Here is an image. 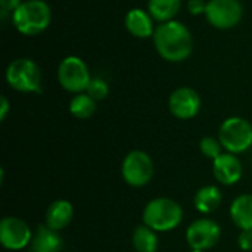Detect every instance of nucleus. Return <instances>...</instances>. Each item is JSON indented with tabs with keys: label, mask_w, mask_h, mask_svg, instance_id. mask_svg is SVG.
Listing matches in <instances>:
<instances>
[{
	"label": "nucleus",
	"mask_w": 252,
	"mask_h": 252,
	"mask_svg": "<svg viewBox=\"0 0 252 252\" xmlns=\"http://www.w3.org/2000/svg\"><path fill=\"white\" fill-rule=\"evenodd\" d=\"M199 149H201V152L207 157V158H210V159H216V158H219L221 154H223V145H221V142H220V139H216V137H213V136H205V137H202L201 139V142H199Z\"/></svg>",
	"instance_id": "obj_21"
},
{
	"label": "nucleus",
	"mask_w": 252,
	"mask_h": 252,
	"mask_svg": "<svg viewBox=\"0 0 252 252\" xmlns=\"http://www.w3.org/2000/svg\"><path fill=\"white\" fill-rule=\"evenodd\" d=\"M69 112L78 120H87L96 112V100L87 93H78L69 102Z\"/></svg>",
	"instance_id": "obj_20"
},
{
	"label": "nucleus",
	"mask_w": 252,
	"mask_h": 252,
	"mask_svg": "<svg viewBox=\"0 0 252 252\" xmlns=\"http://www.w3.org/2000/svg\"><path fill=\"white\" fill-rule=\"evenodd\" d=\"M1 108H0V120L1 121H4L6 120V117H7V114H9V109H10V106H9V100L4 97V96H1V105H0Z\"/></svg>",
	"instance_id": "obj_26"
},
{
	"label": "nucleus",
	"mask_w": 252,
	"mask_h": 252,
	"mask_svg": "<svg viewBox=\"0 0 252 252\" xmlns=\"http://www.w3.org/2000/svg\"><path fill=\"white\" fill-rule=\"evenodd\" d=\"M158 235L146 224H140L133 232V247L137 252H157Z\"/></svg>",
	"instance_id": "obj_18"
},
{
	"label": "nucleus",
	"mask_w": 252,
	"mask_h": 252,
	"mask_svg": "<svg viewBox=\"0 0 252 252\" xmlns=\"http://www.w3.org/2000/svg\"><path fill=\"white\" fill-rule=\"evenodd\" d=\"M188 9L192 15H201V13H205L207 3L204 0H189Z\"/></svg>",
	"instance_id": "obj_24"
},
{
	"label": "nucleus",
	"mask_w": 252,
	"mask_h": 252,
	"mask_svg": "<svg viewBox=\"0 0 252 252\" xmlns=\"http://www.w3.org/2000/svg\"><path fill=\"white\" fill-rule=\"evenodd\" d=\"M183 220L182 205L171 198L151 199L143 210V224L155 232H170Z\"/></svg>",
	"instance_id": "obj_2"
},
{
	"label": "nucleus",
	"mask_w": 252,
	"mask_h": 252,
	"mask_svg": "<svg viewBox=\"0 0 252 252\" xmlns=\"http://www.w3.org/2000/svg\"><path fill=\"white\" fill-rule=\"evenodd\" d=\"M22 3H24L22 0H0V7H1V10L13 13Z\"/></svg>",
	"instance_id": "obj_25"
},
{
	"label": "nucleus",
	"mask_w": 252,
	"mask_h": 252,
	"mask_svg": "<svg viewBox=\"0 0 252 252\" xmlns=\"http://www.w3.org/2000/svg\"><path fill=\"white\" fill-rule=\"evenodd\" d=\"M241 250L244 251H251L252 250V230H242L239 235V241H238Z\"/></svg>",
	"instance_id": "obj_23"
},
{
	"label": "nucleus",
	"mask_w": 252,
	"mask_h": 252,
	"mask_svg": "<svg viewBox=\"0 0 252 252\" xmlns=\"http://www.w3.org/2000/svg\"><path fill=\"white\" fill-rule=\"evenodd\" d=\"M213 173L221 185L232 186L241 180L244 168L235 154L223 152L219 158L213 161Z\"/></svg>",
	"instance_id": "obj_12"
},
{
	"label": "nucleus",
	"mask_w": 252,
	"mask_h": 252,
	"mask_svg": "<svg viewBox=\"0 0 252 252\" xmlns=\"http://www.w3.org/2000/svg\"><path fill=\"white\" fill-rule=\"evenodd\" d=\"M221 238V227L213 219H198L186 230V241L192 250L207 251L217 245Z\"/></svg>",
	"instance_id": "obj_10"
},
{
	"label": "nucleus",
	"mask_w": 252,
	"mask_h": 252,
	"mask_svg": "<svg viewBox=\"0 0 252 252\" xmlns=\"http://www.w3.org/2000/svg\"><path fill=\"white\" fill-rule=\"evenodd\" d=\"M126 28L130 34L139 38H148L155 32L151 13H146L142 9H131L126 15Z\"/></svg>",
	"instance_id": "obj_15"
},
{
	"label": "nucleus",
	"mask_w": 252,
	"mask_h": 252,
	"mask_svg": "<svg viewBox=\"0 0 252 252\" xmlns=\"http://www.w3.org/2000/svg\"><path fill=\"white\" fill-rule=\"evenodd\" d=\"M230 217L241 230H252V193H242L233 199Z\"/></svg>",
	"instance_id": "obj_16"
},
{
	"label": "nucleus",
	"mask_w": 252,
	"mask_h": 252,
	"mask_svg": "<svg viewBox=\"0 0 252 252\" xmlns=\"http://www.w3.org/2000/svg\"><path fill=\"white\" fill-rule=\"evenodd\" d=\"M58 80L61 86L71 93H83L92 81L87 65L77 56L65 58L58 68Z\"/></svg>",
	"instance_id": "obj_7"
},
{
	"label": "nucleus",
	"mask_w": 252,
	"mask_h": 252,
	"mask_svg": "<svg viewBox=\"0 0 252 252\" xmlns=\"http://www.w3.org/2000/svg\"><path fill=\"white\" fill-rule=\"evenodd\" d=\"M74 219V207L66 199H56L52 202L46 211L44 224L50 229L61 232L71 224Z\"/></svg>",
	"instance_id": "obj_14"
},
{
	"label": "nucleus",
	"mask_w": 252,
	"mask_h": 252,
	"mask_svg": "<svg viewBox=\"0 0 252 252\" xmlns=\"http://www.w3.org/2000/svg\"><path fill=\"white\" fill-rule=\"evenodd\" d=\"M86 93L92 96L94 100H103L109 93V87L102 78H92L90 84L87 86Z\"/></svg>",
	"instance_id": "obj_22"
},
{
	"label": "nucleus",
	"mask_w": 252,
	"mask_h": 252,
	"mask_svg": "<svg viewBox=\"0 0 252 252\" xmlns=\"http://www.w3.org/2000/svg\"><path fill=\"white\" fill-rule=\"evenodd\" d=\"M12 22L24 35H37L50 24V7L43 0H27L13 13Z\"/></svg>",
	"instance_id": "obj_3"
},
{
	"label": "nucleus",
	"mask_w": 252,
	"mask_h": 252,
	"mask_svg": "<svg viewBox=\"0 0 252 252\" xmlns=\"http://www.w3.org/2000/svg\"><path fill=\"white\" fill-rule=\"evenodd\" d=\"M190 252H205V251H201V250H190Z\"/></svg>",
	"instance_id": "obj_27"
},
{
	"label": "nucleus",
	"mask_w": 252,
	"mask_h": 252,
	"mask_svg": "<svg viewBox=\"0 0 252 252\" xmlns=\"http://www.w3.org/2000/svg\"><path fill=\"white\" fill-rule=\"evenodd\" d=\"M148 9L154 19L159 22H168L173 21L180 10V0H149Z\"/></svg>",
	"instance_id": "obj_19"
},
{
	"label": "nucleus",
	"mask_w": 252,
	"mask_h": 252,
	"mask_svg": "<svg viewBox=\"0 0 252 252\" xmlns=\"http://www.w3.org/2000/svg\"><path fill=\"white\" fill-rule=\"evenodd\" d=\"M32 232L19 217L7 216L0 221V242L9 251H21L31 244Z\"/></svg>",
	"instance_id": "obj_9"
},
{
	"label": "nucleus",
	"mask_w": 252,
	"mask_h": 252,
	"mask_svg": "<svg viewBox=\"0 0 252 252\" xmlns=\"http://www.w3.org/2000/svg\"><path fill=\"white\" fill-rule=\"evenodd\" d=\"M170 112L179 120H190L198 115L201 109V97L190 87H180L174 90L168 100Z\"/></svg>",
	"instance_id": "obj_11"
},
{
	"label": "nucleus",
	"mask_w": 252,
	"mask_h": 252,
	"mask_svg": "<svg viewBox=\"0 0 252 252\" xmlns=\"http://www.w3.org/2000/svg\"><path fill=\"white\" fill-rule=\"evenodd\" d=\"M242 13L244 9L238 0H210L205 9L208 22L220 30L238 25L242 19Z\"/></svg>",
	"instance_id": "obj_8"
},
{
	"label": "nucleus",
	"mask_w": 252,
	"mask_h": 252,
	"mask_svg": "<svg viewBox=\"0 0 252 252\" xmlns=\"http://www.w3.org/2000/svg\"><path fill=\"white\" fill-rule=\"evenodd\" d=\"M219 139L227 152L242 154L252 146L251 123L241 117H230L220 126Z\"/></svg>",
	"instance_id": "obj_5"
},
{
	"label": "nucleus",
	"mask_w": 252,
	"mask_h": 252,
	"mask_svg": "<svg viewBox=\"0 0 252 252\" xmlns=\"http://www.w3.org/2000/svg\"><path fill=\"white\" fill-rule=\"evenodd\" d=\"M154 43L158 53L170 62H182L192 53L193 41L186 25L177 21L161 22L154 32Z\"/></svg>",
	"instance_id": "obj_1"
},
{
	"label": "nucleus",
	"mask_w": 252,
	"mask_h": 252,
	"mask_svg": "<svg viewBox=\"0 0 252 252\" xmlns=\"http://www.w3.org/2000/svg\"><path fill=\"white\" fill-rule=\"evenodd\" d=\"M63 239L59 232L41 224L35 229L31 244L28 245V252H62Z\"/></svg>",
	"instance_id": "obj_13"
},
{
	"label": "nucleus",
	"mask_w": 252,
	"mask_h": 252,
	"mask_svg": "<svg viewBox=\"0 0 252 252\" xmlns=\"http://www.w3.org/2000/svg\"><path fill=\"white\" fill-rule=\"evenodd\" d=\"M155 173L152 158L143 151H131L126 155L121 165V174L124 182L133 188L146 186Z\"/></svg>",
	"instance_id": "obj_6"
},
{
	"label": "nucleus",
	"mask_w": 252,
	"mask_h": 252,
	"mask_svg": "<svg viewBox=\"0 0 252 252\" xmlns=\"http://www.w3.org/2000/svg\"><path fill=\"white\" fill-rule=\"evenodd\" d=\"M7 84L22 93H40L41 92V72L35 62L27 58L15 59L6 69Z\"/></svg>",
	"instance_id": "obj_4"
},
{
	"label": "nucleus",
	"mask_w": 252,
	"mask_h": 252,
	"mask_svg": "<svg viewBox=\"0 0 252 252\" xmlns=\"http://www.w3.org/2000/svg\"><path fill=\"white\" fill-rule=\"evenodd\" d=\"M223 202V193L217 186L208 185L201 188L193 198L195 208L202 214H211L220 208Z\"/></svg>",
	"instance_id": "obj_17"
}]
</instances>
